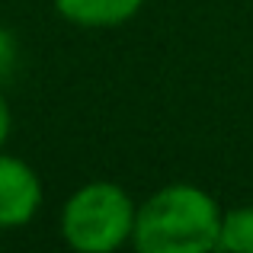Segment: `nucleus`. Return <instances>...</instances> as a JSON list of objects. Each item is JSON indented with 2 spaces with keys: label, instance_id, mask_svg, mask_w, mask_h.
Returning <instances> with one entry per match:
<instances>
[{
  "label": "nucleus",
  "instance_id": "obj_6",
  "mask_svg": "<svg viewBox=\"0 0 253 253\" xmlns=\"http://www.w3.org/2000/svg\"><path fill=\"white\" fill-rule=\"evenodd\" d=\"M19 64V45H16V36H13L6 26H0V84H6L13 77Z\"/></svg>",
  "mask_w": 253,
  "mask_h": 253
},
{
  "label": "nucleus",
  "instance_id": "obj_5",
  "mask_svg": "<svg viewBox=\"0 0 253 253\" xmlns=\"http://www.w3.org/2000/svg\"><path fill=\"white\" fill-rule=\"evenodd\" d=\"M218 250L253 253V205H237V209H231V211L221 215Z\"/></svg>",
  "mask_w": 253,
  "mask_h": 253
},
{
  "label": "nucleus",
  "instance_id": "obj_4",
  "mask_svg": "<svg viewBox=\"0 0 253 253\" xmlns=\"http://www.w3.org/2000/svg\"><path fill=\"white\" fill-rule=\"evenodd\" d=\"M144 0H55V10L84 29H116L138 16Z\"/></svg>",
  "mask_w": 253,
  "mask_h": 253
},
{
  "label": "nucleus",
  "instance_id": "obj_3",
  "mask_svg": "<svg viewBox=\"0 0 253 253\" xmlns=\"http://www.w3.org/2000/svg\"><path fill=\"white\" fill-rule=\"evenodd\" d=\"M42 209V179L26 161L0 151V231L23 228Z\"/></svg>",
  "mask_w": 253,
  "mask_h": 253
},
{
  "label": "nucleus",
  "instance_id": "obj_7",
  "mask_svg": "<svg viewBox=\"0 0 253 253\" xmlns=\"http://www.w3.org/2000/svg\"><path fill=\"white\" fill-rule=\"evenodd\" d=\"M10 125H13V116H10V106H6L3 93H0V151H3L6 138H10Z\"/></svg>",
  "mask_w": 253,
  "mask_h": 253
},
{
  "label": "nucleus",
  "instance_id": "obj_2",
  "mask_svg": "<svg viewBox=\"0 0 253 253\" xmlns=\"http://www.w3.org/2000/svg\"><path fill=\"white\" fill-rule=\"evenodd\" d=\"M138 205L119 183H86L61 209V237L77 253H112L131 241Z\"/></svg>",
  "mask_w": 253,
  "mask_h": 253
},
{
  "label": "nucleus",
  "instance_id": "obj_1",
  "mask_svg": "<svg viewBox=\"0 0 253 253\" xmlns=\"http://www.w3.org/2000/svg\"><path fill=\"white\" fill-rule=\"evenodd\" d=\"M218 202L189 183H170L151 192L135 215L131 244L141 253H205L218 250Z\"/></svg>",
  "mask_w": 253,
  "mask_h": 253
}]
</instances>
